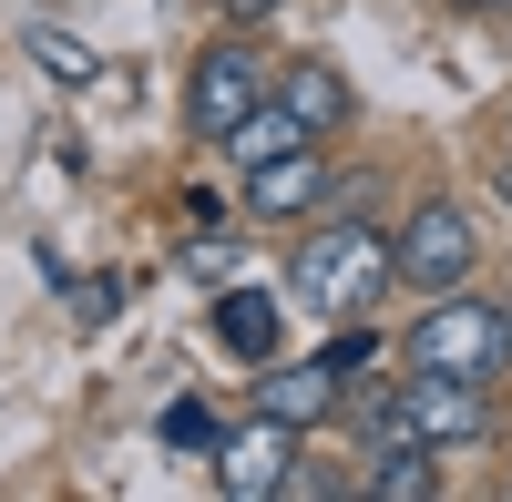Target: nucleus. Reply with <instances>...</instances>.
<instances>
[{
    "instance_id": "nucleus-18",
    "label": "nucleus",
    "mask_w": 512,
    "mask_h": 502,
    "mask_svg": "<svg viewBox=\"0 0 512 502\" xmlns=\"http://www.w3.org/2000/svg\"><path fill=\"white\" fill-rule=\"evenodd\" d=\"M492 185H502V205H512V154H502V164H492Z\"/></svg>"
},
{
    "instance_id": "nucleus-6",
    "label": "nucleus",
    "mask_w": 512,
    "mask_h": 502,
    "mask_svg": "<svg viewBox=\"0 0 512 502\" xmlns=\"http://www.w3.org/2000/svg\"><path fill=\"white\" fill-rule=\"evenodd\" d=\"M287 462H297V431L256 410L246 431L216 441V492H226V502H267V492H287Z\"/></svg>"
},
{
    "instance_id": "nucleus-1",
    "label": "nucleus",
    "mask_w": 512,
    "mask_h": 502,
    "mask_svg": "<svg viewBox=\"0 0 512 502\" xmlns=\"http://www.w3.org/2000/svg\"><path fill=\"white\" fill-rule=\"evenodd\" d=\"M287 287H297L318 318H369L379 298H390V236H379L369 216H338V205H328V226L297 236Z\"/></svg>"
},
{
    "instance_id": "nucleus-7",
    "label": "nucleus",
    "mask_w": 512,
    "mask_h": 502,
    "mask_svg": "<svg viewBox=\"0 0 512 502\" xmlns=\"http://www.w3.org/2000/svg\"><path fill=\"white\" fill-rule=\"evenodd\" d=\"M338 400H349V380H338L328 359H267V380H256V410H267V421H287V431L338 421Z\"/></svg>"
},
{
    "instance_id": "nucleus-9",
    "label": "nucleus",
    "mask_w": 512,
    "mask_h": 502,
    "mask_svg": "<svg viewBox=\"0 0 512 502\" xmlns=\"http://www.w3.org/2000/svg\"><path fill=\"white\" fill-rule=\"evenodd\" d=\"M277 103H287L297 123H308L318 144H328V134H349V113H359V103H349V82H338V62H318V52H297V62H287Z\"/></svg>"
},
{
    "instance_id": "nucleus-19",
    "label": "nucleus",
    "mask_w": 512,
    "mask_h": 502,
    "mask_svg": "<svg viewBox=\"0 0 512 502\" xmlns=\"http://www.w3.org/2000/svg\"><path fill=\"white\" fill-rule=\"evenodd\" d=\"M502 154H512V113H502Z\"/></svg>"
},
{
    "instance_id": "nucleus-11",
    "label": "nucleus",
    "mask_w": 512,
    "mask_h": 502,
    "mask_svg": "<svg viewBox=\"0 0 512 502\" xmlns=\"http://www.w3.org/2000/svg\"><path fill=\"white\" fill-rule=\"evenodd\" d=\"M216 339H226L236 359L267 369V359H277V298H256V287H226V298H216Z\"/></svg>"
},
{
    "instance_id": "nucleus-8",
    "label": "nucleus",
    "mask_w": 512,
    "mask_h": 502,
    "mask_svg": "<svg viewBox=\"0 0 512 502\" xmlns=\"http://www.w3.org/2000/svg\"><path fill=\"white\" fill-rule=\"evenodd\" d=\"M318 195H328V144H308V154H277V164H256V175H246V216H308Z\"/></svg>"
},
{
    "instance_id": "nucleus-2",
    "label": "nucleus",
    "mask_w": 512,
    "mask_h": 502,
    "mask_svg": "<svg viewBox=\"0 0 512 502\" xmlns=\"http://www.w3.org/2000/svg\"><path fill=\"white\" fill-rule=\"evenodd\" d=\"M410 369H461V380H502L512 369V298H451L410 328Z\"/></svg>"
},
{
    "instance_id": "nucleus-20",
    "label": "nucleus",
    "mask_w": 512,
    "mask_h": 502,
    "mask_svg": "<svg viewBox=\"0 0 512 502\" xmlns=\"http://www.w3.org/2000/svg\"><path fill=\"white\" fill-rule=\"evenodd\" d=\"M492 11H512V0H492Z\"/></svg>"
},
{
    "instance_id": "nucleus-10",
    "label": "nucleus",
    "mask_w": 512,
    "mask_h": 502,
    "mask_svg": "<svg viewBox=\"0 0 512 502\" xmlns=\"http://www.w3.org/2000/svg\"><path fill=\"white\" fill-rule=\"evenodd\" d=\"M308 144H318V134H308V123H297L287 103H277V82H267V103H256V113L236 123V134H226L216 154L236 164V175H256V164H277V154H308Z\"/></svg>"
},
{
    "instance_id": "nucleus-3",
    "label": "nucleus",
    "mask_w": 512,
    "mask_h": 502,
    "mask_svg": "<svg viewBox=\"0 0 512 502\" xmlns=\"http://www.w3.org/2000/svg\"><path fill=\"white\" fill-rule=\"evenodd\" d=\"M256 103H267V52H256V31H246V21H226V31L195 52V93H185V123H195L205 144H226V134H236V123H246Z\"/></svg>"
},
{
    "instance_id": "nucleus-15",
    "label": "nucleus",
    "mask_w": 512,
    "mask_h": 502,
    "mask_svg": "<svg viewBox=\"0 0 512 502\" xmlns=\"http://www.w3.org/2000/svg\"><path fill=\"white\" fill-rule=\"evenodd\" d=\"M318 359H328V369H338V380H359V369H369V359H379V339H369V328H359V318H349V328H338V339H328V349H318Z\"/></svg>"
},
{
    "instance_id": "nucleus-16",
    "label": "nucleus",
    "mask_w": 512,
    "mask_h": 502,
    "mask_svg": "<svg viewBox=\"0 0 512 502\" xmlns=\"http://www.w3.org/2000/svg\"><path fill=\"white\" fill-rule=\"evenodd\" d=\"M287 492L297 502H328V492H359V482L349 472H318V462H287Z\"/></svg>"
},
{
    "instance_id": "nucleus-4",
    "label": "nucleus",
    "mask_w": 512,
    "mask_h": 502,
    "mask_svg": "<svg viewBox=\"0 0 512 502\" xmlns=\"http://www.w3.org/2000/svg\"><path fill=\"white\" fill-rule=\"evenodd\" d=\"M472 257H482V236H472V216H461L451 195H420L410 216H400V236H390V277L420 287V298L461 287V277H472Z\"/></svg>"
},
{
    "instance_id": "nucleus-12",
    "label": "nucleus",
    "mask_w": 512,
    "mask_h": 502,
    "mask_svg": "<svg viewBox=\"0 0 512 502\" xmlns=\"http://www.w3.org/2000/svg\"><path fill=\"white\" fill-rule=\"evenodd\" d=\"M369 502H431L441 492V462H431V441H400V451H379V472L359 482Z\"/></svg>"
},
{
    "instance_id": "nucleus-14",
    "label": "nucleus",
    "mask_w": 512,
    "mask_h": 502,
    "mask_svg": "<svg viewBox=\"0 0 512 502\" xmlns=\"http://www.w3.org/2000/svg\"><path fill=\"white\" fill-rule=\"evenodd\" d=\"M31 62H41V72H52V82H93V52H82V41H72V31H52V21H41V31H31Z\"/></svg>"
},
{
    "instance_id": "nucleus-5",
    "label": "nucleus",
    "mask_w": 512,
    "mask_h": 502,
    "mask_svg": "<svg viewBox=\"0 0 512 502\" xmlns=\"http://www.w3.org/2000/svg\"><path fill=\"white\" fill-rule=\"evenodd\" d=\"M390 410H400V441H482L492 431V380H461V369H410V380H390Z\"/></svg>"
},
{
    "instance_id": "nucleus-13",
    "label": "nucleus",
    "mask_w": 512,
    "mask_h": 502,
    "mask_svg": "<svg viewBox=\"0 0 512 502\" xmlns=\"http://www.w3.org/2000/svg\"><path fill=\"white\" fill-rule=\"evenodd\" d=\"M154 441H164V451H205V462H216L226 431H216V410H205V400H175V410L154 421Z\"/></svg>"
},
{
    "instance_id": "nucleus-17",
    "label": "nucleus",
    "mask_w": 512,
    "mask_h": 502,
    "mask_svg": "<svg viewBox=\"0 0 512 502\" xmlns=\"http://www.w3.org/2000/svg\"><path fill=\"white\" fill-rule=\"evenodd\" d=\"M277 11H287V0H226V21H246V31H256V21H277Z\"/></svg>"
}]
</instances>
